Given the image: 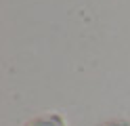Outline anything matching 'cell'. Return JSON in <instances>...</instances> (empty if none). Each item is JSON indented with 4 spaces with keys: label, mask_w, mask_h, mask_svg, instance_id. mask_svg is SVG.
Returning a JSON list of instances; mask_svg holds the SVG:
<instances>
[{
    "label": "cell",
    "mask_w": 130,
    "mask_h": 126,
    "mask_svg": "<svg viewBox=\"0 0 130 126\" xmlns=\"http://www.w3.org/2000/svg\"><path fill=\"white\" fill-rule=\"evenodd\" d=\"M101 126H130V122H124V120H111V122H105Z\"/></svg>",
    "instance_id": "obj_2"
},
{
    "label": "cell",
    "mask_w": 130,
    "mask_h": 126,
    "mask_svg": "<svg viewBox=\"0 0 130 126\" xmlns=\"http://www.w3.org/2000/svg\"><path fill=\"white\" fill-rule=\"evenodd\" d=\"M25 126H67L63 120V116L59 114H42L31 118L29 122H25Z\"/></svg>",
    "instance_id": "obj_1"
}]
</instances>
